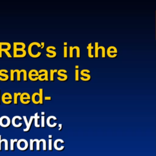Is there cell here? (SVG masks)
Returning <instances> with one entry per match:
<instances>
[{
  "instance_id": "26",
  "label": "cell",
  "mask_w": 156,
  "mask_h": 156,
  "mask_svg": "<svg viewBox=\"0 0 156 156\" xmlns=\"http://www.w3.org/2000/svg\"><path fill=\"white\" fill-rule=\"evenodd\" d=\"M45 117H44V116H41V127L44 128V126H45Z\"/></svg>"
},
{
  "instance_id": "28",
  "label": "cell",
  "mask_w": 156,
  "mask_h": 156,
  "mask_svg": "<svg viewBox=\"0 0 156 156\" xmlns=\"http://www.w3.org/2000/svg\"><path fill=\"white\" fill-rule=\"evenodd\" d=\"M75 50V47H70V57L73 58V50Z\"/></svg>"
},
{
  "instance_id": "38",
  "label": "cell",
  "mask_w": 156,
  "mask_h": 156,
  "mask_svg": "<svg viewBox=\"0 0 156 156\" xmlns=\"http://www.w3.org/2000/svg\"><path fill=\"white\" fill-rule=\"evenodd\" d=\"M40 44H41V49H43L44 47V42H41Z\"/></svg>"
},
{
  "instance_id": "23",
  "label": "cell",
  "mask_w": 156,
  "mask_h": 156,
  "mask_svg": "<svg viewBox=\"0 0 156 156\" xmlns=\"http://www.w3.org/2000/svg\"><path fill=\"white\" fill-rule=\"evenodd\" d=\"M35 142H36V143H37V145H36V149H37V151H40V143L41 142H42L41 139L40 140H38V139H35Z\"/></svg>"
},
{
  "instance_id": "40",
  "label": "cell",
  "mask_w": 156,
  "mask_h": 156,
  "mask_svg": "<svg viewBox=\"0 0 156 156\" xmlns=\"http://www.w3.org/2000/svg\"><path fill=\"white\" fill-rule=\"evenodd\" d=\"M75 69H76V70H79V65H76L75 66Z\"/></svg>"
},
{
  "instance_id": "35",
  "label": "cell",
  "mask_w": 156,
  "mask_h": 156,
  "mask_svg": "<svg viewBox=\"0 0 156 156\" xmlns=\"http://www.w3.org/2000/svg\"><path fill=\"white\" fill-rule=\"evenodd\" d=\"M44 99L45 101H51L52 99L51 96H45L44 98Z\"/></svg>"
},
{
  "instance_id": "27",
  "label": "cell",
  "mask_w": 156,
  "mask_h": 156,
  "mask_svg": "<svg viewBox=\"0 0 156 156\" xmlns=\"http://www.w3.org/2000/svg\"><path fill=\"white\" fill-rule=\"evenodd\" d=\"M79 70H75V81L78 82L79 81Z\"/></svg>"
},
{
  "instance_id": "21",
  "label": "cell",
  "mask_w": 156,
  "mask_h": 156,
  "mask_svg": "<svg viewBox=\"0 0 156 156\" xmlns=\"http://www.w3.org/2000/svg\"><path fill=\"white\" fill-rule=\"evenodd\" d=\"M81 75L82 76H83L86 77V78H87V81H88L89 80H90V79H91V76H90V75H89L88 74H85L84 72H83V70H82V71L81 72Z\"/></svg>"
},
{
  "instance_id": "29",
  "label": "cell",
  "mask_w": 156,
  "mask_h": 156,
  "mask_svg": "<svg viewBox=\"0 0 156 156\" xmlns=\"http://www.w3.org/2000/svg\"><path fill=\"white\" fill-rule=\"evenodd\" d=\"M42 142H43V150L46 151L47 150V142L44 139H41Z\"/></svg>"
},
{
  "instance_id": "32",
  "label": "cell",
  "mask_w": 156,
  "mask_h": 156,
  "mask_svg": "<svg viewBox=\"0 0 156 156\" xmlns=\"http://www.w3.org/2000/svg\"><path fill=\"white\" fill-rule=\"evenodd\" d=\"M2 142L5 143V151H8V141L6 139H2Z\"/></svg>"
},
{
  "instance_id": "12",
  "label": "cell",
  "mask_w": 156,
  "mask_h": 156,
  "mask_svg": "<svg viewBox=\"0 0 156 156\" xmlns=\"http://www.w3.org/2000/svg\"><path fill=\"white\" fill-rule=\"evenodd\" d=\"M34 119V116H31L30 117V119H29V121L28 122V126L26 127V129H24V132H28L30 130V128H31V124H32V120Z\"/></svg>"
},
{
  "instance_id": "33",
  "label": "cell",
  "mask_w": 156,
  "mask_h": 156,
  "mask_svg": "<svg viewBox=\"0 0 156 156\" xmlns=\"http://www.w3.org/2000/svg\"><path fill=\"white\" fill-rule=\"evenodd\" d=\"M17 73V81H21V76H20V75H21V72H20V70H18Z\"/></svg>"
},
{
  "instance_id": "44",
  "label": "cell",
  "mask_w": 156,
  "mask_h": 156,
  "mask_svg": "<svg viewBox=\"0 0 156 156\" xmlns=\"http://www.w3.org/2000/svg\"><path fill=\"white\" fill-rule=\"evenodd\" d=\"M41 115H43V116H44V112H41Z\"/></svg>"
},
{
  "instance_id": "8",
  "label": "cell",
  "mask_w": 156,
  "mask_h": 156,
  "mask_svg": "<svg viewBox=\"0 0 156 156\" xmlns=\"http://www.w3.org/2000/svg\"><path fill=\"white\" fill-rule=\"evenodd\" d=\"M59 142H60V143H64V141H63V140H62V139H60V140H59V139L56 140V141H55L54 143V147L55 149H56L57 151H62V150L64 149V146H62V147L59 148V147L57 146V143H58Z\"/></svg>"
},
{
  "instance_id": "22",
  "label": "cell",
  "mask_w": 156,
  "mask_h": 156,
  "mask_svg": "<svg viewBox=\"0 0 156 156\" xmlns=\"http://www.w3.org/2000/svg\"><path fill=\"white\" fill-rule=\"evenodd\" d=\"M20 72L21 73H23V80L25 82H26L27 81V72L25 70H21Z\"/></svg>"
},
{
  "instance_id": "5",
  "label": "cell",
  "mask_w": 156,
  "mask_h": 156,
  "mask_svg": "<svg viewBox=\"0 0 156 156\" xmlns=\"http://www.w3.org/2000/svg\"><path fill=\"white\" fill-rule=\"evenodd\" d=\"M2 101L6 105L11 104L12 102V96L10 93H5L2 96Z\"/></svg>"
},
{
  "instance_id": "43",
  "label": "cell",
  "mask_w": 156,
  "mask_h": 156,
  "mask_svg": "<svg viewBox=\"0 0 156 156\" xmlns=\"http://www.w3.org/2000/svg\"><path fill=\"white\" fill-rule=\"evenodd\" d=\"M52 137H53V136H51V135H50V136H49V138H50V139H52Z\"/></svg>"
},
{
  "instance_id": "3",
  "label": "cell",
  "mask_w": 156,
  "mask_h": 156,
  "mask_svg": "<svg viewBox=\"0 0 156 156\" xmlns=\"http://www.w3.org/2000/svg\"><path fill=\"white\" fill-rule=\"evenodd\" d=\"M20 102L25 105L29 104L31 102V96L28 93H23L20 96Z\"/></svg>"
},
{
  "instance_id": "20",
  "label": "cell",
  "mask_w": 156,
  "mask_h": 156,
  "mask_svg": "<svg viewBox=\"0 0 156 156\" xmlns=\"http://www.w3.org/2000/svg\"><path fill=\"white\" fill-rule=\"evenodd\" d=\"M18 70H11V81H14V73H17Z\"/></svg>"
},
{
  "instance_id": "34",
  "label": "cell",
  "mask_w": 156,
  "mask_h": 156,
  "mask_svg": "<svg viewBox=\"0 0 156 156\" xmlns=\"http://www.w3.org/2000/svg\"><path fill=\"white\" fill-rule=\"evenodd\" d=\"M49 151H51L53 150L52 149V139H49V148H48Z\"/></svg>"
},
{
  "instance_id": "10",
  "label": "cell",
  "mask_w": 156,
  "mask_h": 156,
  "mask_svg": "<svg viewBox=\"0 0 156 156\" xmlns=\"http://www.w3.org/2000/svg\"><path fill=\"white\" fill-rule=\"evenodd\" d=\"M17 119H19L20 120H22V117H20V116H15V117L12 118V125H13L15 127H18V128H19V127H20L21 126H23V124H22V123H21L20 124H15V121H16Z\"/></svg>"
},
{
  "instance_id": "11",
  "label": "cell",
  "mask_w": 156,
  "mask_h": 156,
  "mask_svg": "<svg viewBox=\"0 0 156 156\" xmlns=\"http://www.w3.org/2000/svg\"><path fill=\"white\" fill-rule=\"evenodd\" d=\"M0 76H2V77H0V81H3V82L7 81L9 79V77L8 74L2 73L1 72H0Z\"/></svg>"
},
{
  "instance_id": "19",
  "label": "cell",
  "mask_w": 156,
  "mask_h": 156,
  "mask_svg": "<svg viewBox=\"0 0 156 156\" xmlns=\"http://www.w3.org/2000/svg\"><path fill=\"white\" fill-rule=\"evenodd\" d=\"M18 140L17 139H15V140H14V139H11V150L12 151H14V143H15V142H18Z\"/></svg>"
},
{
  "instance_id": "1",
  "label": "cell",
  "mask_w": 156,
  "mask_h": 156,
  "mask_svg": "<svg viewBox=\"0 0 156 156\" xmlns=\"http://www.w3.org/2000/svg\"><path fill=\"white\" fill-rule=\"evenodd\" d=\"M27 52L25 50L21 48H17L14 46V57L15 58H23L26 57Z\"/></svg>"
},
{
  "instance_id": "4",
  "label": "cell",
  "mask_w": 156,
  "mask_h": 156,
  "mask_svg": "<svg viewBox=\"0 0 156 156\" xmlns=\"http://www.w3.org/2000/svg\"><path fill=\"white\" fill-rule=\"evenodd\" d=\"M11 120L9 117L3 116L0 118V126L3 127H8L11 124Z\"/></svg>"
},
{
  "instance_id": "37",
  "label": "cell",
  "mask_w": 156,
  "mask_h": 156,
  "mask_svg": "<svg viewBox=\"0 0 156 156\" xmlns=\"http://www.w3.org/2000/svg\"><path fill=\"white\" fill-rule=\"evenodd\" d=\"M0 72H2V73H8V71L5 70V69H2V70H0Z\"/></svg>"
},
{
  "instance_id": "13",
  "label": "cell",
  "mask_w": 156,
  "mask_h": 156,
  "mask_svg": "<svg viewBox=\"0 0 156 156\" xmlns=\"http://www.w3.org/2000/svg\"><path fill=\"white\" fill-rule=\"evenodd\" d=\"M40 117L38 115V113H35L34 116V121H35V127H37V128H39L40 127V125L38 124V120L40 118Z\"/></svg>"
},
{
  "instance_id": "31",
  "label": "cell",
  "mask_w": 156,
  "mask_h": 156,
  "mask_svg": "<svg viewBox=\"0 0 156 156\" xmlns=\"http://www.w3.org/2000/svg\"><path fill=\"white\" fill-rule=\"evenodd\" d=\"M75 50H76V51H77L76 56H77L78 58H79V57H81V54H80V48H79V47L76 46V47H75Z\"/></svg>"
},
{
  "instance_id": "41",
  "label": "cell",
  "mask_w": 156,
  "mask_h": 156,
  "mask_svg": "<svg viewBox=\"0 0 156 156\" xmlns=\"http://www.w3.org/2000/svg\"><path fill=\"white\" fill-rule=\"evenodd\" d=\"M2 101V96H1V89H0V104H1Z\"/></svg>"
},
{
  "instance_id": "6",
  "label": "cell",
  "mask_w": 156,
  "mask_h": 156,
  "mask_svg": "<svg viewBox=\"0 0 156 156\" xmlns=\"http://www.w3.org/2000/svg\"><path fill=\"white\" fill-rule=\"evenodd\" d=\"M67 73V71L63 70V69H61L58 70L57 72V75L60 76L57 78V79L60 81H66L68 80V76L66 75V73Z\"/></svg>"
},
{
  "instance_id": "30",
  "label": "cell",
  "mask_w": 156,
  "mask_h": 156,
  "mask_svg": "<svg viewBox=\"0 0 156 156\" xmlns=\"http://www.w3.org/2000/svg\"><path fill=\"white\" fill-rule=\"evenodd\" d=\"M44 77H45V75H44V73L43 74H40L38 76V80L40 81H45L44 80Z\"/></svg>"
},
{
  "instance_id": "15",
  "label": "cell",
  "mask_w": 156,
  "mask_h": 156,
  "mask_svg": "<svg viewBox=\"0 0 156 156\" xmlns=\"http://www.w3.org/2000/svg\"><path fill=\"white\" fill-rule=\"evenodd\" d=\"M39 94H40V104H43V88L39 89Z\"/></svg>"
},
{
  "instance_id": "18",
  "label": "cell",
  "mask_w": 156,
  "mask_h": 156,
  "mask_svg": "<svg viewBox=\"0 0 156 156\" xmlns=\"http://www.w3.org/2000/svg\"><path fill=\"white\" fill-rule=\"evenodd\" d=\"M58 70H50V80L51 81L53 82L54 81V75L56 73H57Z\"/></svg>"
},
{
  "instance_id": "25",
  "label": "cell",
  "mask_w": 156,
  "mask_h": 156,
  "mask_svg": "<svg viewBox=\"0 0 156 156\" xmlns=\"http://www.w3.org/2000/svg\"><path fill=\"white\" fill-rule=\"evenodd\" d=\"M68 57V51H67V47H64L63 48V57L67 58Z\"/></svg>"
},
{
  "instance_id": "2",
  "label": "cell",
  "mask_w": 156,
  "mask_h": 156,
  "mask_svg": "<svg viewBox=\"0 0 156 156\" xmlns=\"http://www.w3.org/2000/svg\"><path fill=\"white\" fill-rule=\"evenodd\" d=\"M34 46H37L38 48H41V44L40 43H39L38 42H32L31 43L29 44V45L28 47V53L29 54V55L32 57V58H34V59H37V58H38L39 57H40V56L41 55V53H40L37 55H34L32 52V48L34 47Z\"/></svg>"
},
{
  "instance_id": "36",
  "label": "cell",
  "mask_w": 156,
  "mask_h": 156,
  "mask_svg": "<svg viewBox=\"0 0 156 156\" xmlns=\"http://www.w3.org/2000/svg\"><path fill=\"white\" fill-rule=\"evenodd\" d=\"M2 136L0 135V151L2 150Z\"/></svg>"
},
{
  "instance_id": "14",
  "label": "cell",
  "mask_w": 156,
  "mask_h": 156,
  "mask_svg": "<svg viewBox=\"0 0 156 156\" xmlns=\"http://www.w3.org/2000/svg\"><path fill=\"white\" fill-rule=\"evenodd\" d=\"M14 46L16 47H18V46H21V48L24 50L26 48V44L23 42H14Z\"/></svg>"
},
{
  "instance_id": "39",
  "label": "cell",
  "mask_w": 156,
  "mask_h": 156,
  "mask_svg": "<svg viewBox=\"0 0 156 156\" xmlns=\"http://www.w3.org/2000/svg\"><path fill=\"white\" fill-rule=\"evenodd\" d=\"M59 130H62V124H59Z\"/></svg>"
},
{
  "instance_id": "24",
  "label": "cell",
  "mask_w": 156,
  "mask_h": 156,
  "mask_svg": "<svg viewBox=\"0 0 156 156\" xmlns=\"http://www.w3.org/2000/svg\"><path fill=\"white\" fill-rule=\"evenodd\" d=\"M14 104L15 105H17L18 104V93H14Z\"/></svg>"
},
{
  "instance_id": "17",
  "label": "cell",
  "mask_w": 156,
  "mask_h": 156,
  "mask_svg": "<svg viewBox=\"0 0 156 156\" xmlns=\"http://www.w3.org/2000/svg\"><path fill=\"white\" fill-rule=\"evenodd\" d=\"M91 44L92 43H90L88 44V46L87 47V48L88 50V57L92 58V57H93V56L92 54V49H93V48L92 47Z\"/></svg>"
},
{
  "instance_id": "42",
  "label": "cell",
  "mask_w": 156,
  "mask_h": 156,
  "mask_svg": "<svg viewBox=\"0 0 156 156\" xmlns=\"http://www.w3.org/2000/svg\"><path fill=\"white\" fill-rule=\"evenodd\" d=\"M63 44H64V47H66V45H67V42H64Z\"/></svg>"
},
{
  "instance_id": "9",
  "label": "cell",
  "mask_w": 156,
  "mask_h": 156,
  "mask_svg": "<svg viewBox=\"0 0 156 156\" xmlns=\"http://www.w3.org/2000/svg\"><path fill=\"white\" fill-rule=\"evenodd\" d=\"M47 52L50 54H46V56H47L48 57H49V58H54V57H56V56H57L56 52L55 51H54V50H52L50 49L49 47H47Z\"/></svg>"
},
{
  "instance_id": "7",
  "label": "cell",
  "mask_w": 156,
  "mask_h": 156,
  "mask_svg": "<svg viewBox=\"0 0 156 156\" xmlns=\"http://www.w3.org/2000/svg\"><path fill=\"white\" fill-rule=\"evenodd\" d=\"M32 101L35 104H40V94L39 93H34L32 95Z\"/></svg>"
},
{
  "instance_id": "16",
  "label": "cell",
  "mask_w": 156,
  "mask_h": 156,
  "mask_svg": "<svg viewBox=\"0 0 156 156\" xmlns=\"http://www.w3.org/2000/svg\"><path fill=\"white\" fill-rule=\"evenodd\" d=\"M39 74L41 73H44V75H45V77H44V80L46 81H48L49 79H48V72L47 70H40L38 72Z\"/></svg>"
}]
</instances>
